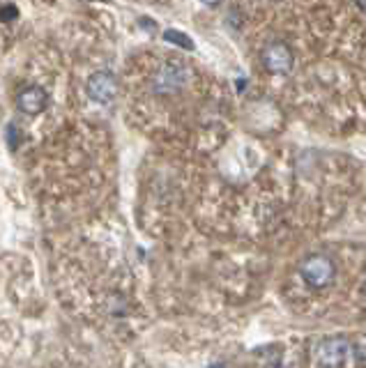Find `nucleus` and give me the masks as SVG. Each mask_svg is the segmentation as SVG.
Returning <instances> with one entry per match:
<instances>
[{"label": "nucleus", "instance_id": "1", "mask_svg": "<svg viewBox=\"0 0 366 368\" xmlns=\"http://www.w3.org/2000/svg\"><path fill=\"white\" fill-rule=\"evenodd\" d=\"M355 347L348 338L343 336H330L318 341L316 345V364L321 368H343L352 359Z\"/></svg>", "mask_w": 366, "mask_h": 368}, {"label": "nucleus", "instance_id": "2", "mask_svg": "<svg viewBox=\"0 0 366 368\" xmlns=\"http://www.w3.org/2000/svg\"><path fill=\"white\" fill-rule=\"evenodd\" d=\"M300 276L309 288L323 290L334 281L336 265H334V260L330 256H323V254L306 256L300 263Z\"/></svg>", "mask_w": 366, "mask_h": 368}, {"label": "nucleus", "instance_id": "3", "mask_svg": "<svg viewBox=\"0 0 366 368\" xmlns=\"http://www.w3.org/2000/svg\"><path fill=\"white\" fill-rule=\"evenodd\" d=\"M261 63L265 67L267 74L272 76H288L293 72V65H295V55H293V48L288 46L281 40H274L263 46L261 51Z\"/></svg>", "mask_w": 366, "mask_h": 368}, {"label": "nucleus", "instance_id": "4", "mask_svg": "<svg viewBox=\"0 0 366 368\" xmlns=\"http://www.w3.org/2000/svg\"><path fill=\"white\" fill-rule=\"evenodd\" d=\"M185 83H187V67L178 60H171L163 63L157 70L155 79H152V90L159 94H171L185 88Z\"/></svg>", "mask_w": 366, "mask_h": 368}, {"label": "nucleus", "instance_id": "5", "mask_svg": "<svg viewBox=\"0 0 366 368\" xmlns=\"http://www.w3.org/2000/svg\"><path fill=\"white\" fill-rule=\"evenodd\" d=\"M120 90V83H118V76L109 70H99L90 74V79L85 81V92L92 102L97 104H111L115 97H118Z\"/></svg>", "mask_w": 366, "mask_h": 368}, {"label": "nucleus", "instance_id": "6", "mask_svg": "<svg viewBox=\"0 0 366 368\" xmlns=\"http://www.w3.org/2000/svg\"><path fill=\"white\" fill-rule=\"evenodd\" d=\"M16 109L26 115H40L49 109V92L42 85H26L16 94Z\"/></svg>", "mask_w": 366, "mask_h": 368}, {"label": "nucleus", "instance_id": "7", "mask_svg": "<svg viewBox=\"0 0 366 368\" xmlns=\"http://www.w3.org/2000/svg\"><path fill=\"white\" fill-rule=\"evenodd\" d=\"M163 40L171 42V44H178L182 48H189V51L194 48V42L189 40V35L180 33V31H166V33H163Z\"/></svg>", "mask_w": 366, "mask_h": 368}, {"label": "nucleus", "instance_id": "8", "mask_svg": "<svg viewBox=\"0 0 366 368\" xmlns=\"http://www.w3.org/2000/svg\"><path fill=\"white\" fill-rule=\"evenodd\" d=\"M14 18H18V9L14 7V5H3L0 7V21H5V23H9V21H14Z\"/></svg>", "mask_w": 366, "mask_h": 368}, {"label": "nucleus", "instance_id": "9", "mask_svg": "<svg viewBox=\"0 0 366 368\" xmlns=\"http://www.w3.org/2000/svg\"><path fill=\"white\" fill-rule=\"evenodd\" d=\"M200 3H203V5H208V7H217V5H221V3H224V0H200Z\"/></svg>", "mask_w": 366, "mask_h": 368}, {"label": "nucleus", "instance_id": "10", "mask_svg": "<svg viewBox=\"0 0 366 368\" xmlns=\"http://www.w3.org/2000/svg\"><path fill=\"white\" fill-rule=\"evenodd\" d=\"M355 3H357V7H360V9H364V0H355Z\"/></svg>", "mask_w": 366, "mask_h": 368}, {"label": "nucleus", "instance_id": "11", "mask_svg": "<svg viewBox=\"0 0 366 368\" xmlns=\"http://www.w3.org/2000/svg\"><path fill=\"white\" fill-rule=\"evenodd\" d=\"M212 368H221V366H212Z\"/></svg>", "mask_w": 366, "mask_h": 368}]
</instances>
